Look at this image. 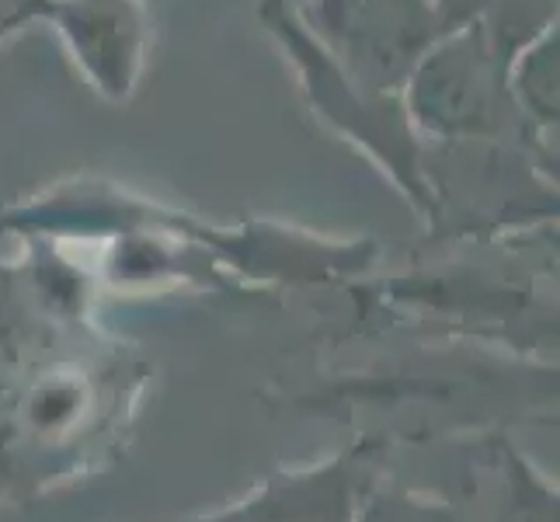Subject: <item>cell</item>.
I'll list each match as a JSON object with an SVG mask.
<instances>
[{
  "mask_svg": "<svg viewBox=\"0 0 560 522\" xmlns=\"http://www.w3.org/2000/svg\"><path fill=\"white\" fill-rule=\"evenodd\" d=\"M63 25L77 53L98 73L105 88H126L132 53H137V14L122 0H77L67 8Z\"/></svg>",
  "mask_w": 560,
  "mask_h": 522,
  "instance_id": "obj_1",
  "label": "cell"
}]
</instances>
